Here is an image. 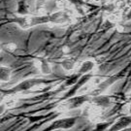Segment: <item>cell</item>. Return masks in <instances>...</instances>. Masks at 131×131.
Returning a JSON list of instances; mask_svg holds the SVG:
<instances>
[{
  "label": "cell",
  "instance_id": "obj_3",
  "mask_svg": "<svg viewBox=\"0 0 131 131\" xmlns=\"http://www.w3.org/2000/svg\"><path fill=\"white\" fill-rule=\"evenodd\" d=\"M47 81L44 79H40V78H31V79L24 80L23 82H20L19 84H16L12 89H10V93H19V92H23V91H26L29 89H33L37 85L43 84L46 83Z\"/></svg>",
  "mask_w": 131,
  "mask_h": 131
},
{
  "label": "cell",
  "instance_id": "obj_20",
  "mask_svg": "<svg viewBox=\"0 0 131 131\" xmlns=\"http://www.w3.org/2000/svg\"><path fill=\"white\" fill-rule=\"evenodd\" d=\"M125 19H126V20H131V7H130V9L128 10L126 16H125Z\"/></svg>",
  "mask_w": 131,
  "mask_h": 131
},
{
  "label": "cell",
  "instance_id": "obj_13",
  "mask_svg": "<svg viewBox=\"0 0 131 131\" xmlns=\"http://www.w3.org/2000/svg\"><path fill=\"white\" fill-rule=\"evenodd\" d=\"M47 0H35V11L36 13H45V4Z\"/></svg>",
  "mask_w": 131,
  "mask_h": 131
},
{
  "label": "cell",
  "instance_id": "obj_11",
  "mask_svg": "<svg viewBox=\"0 0 131 131\" xmlns=\"http://www.w3.org/2000/svg\"><path fill=\"white\" fill-rule=\"evenodd\" d=\"M12 76V70L10 67L7 66H1L0 67V80L2 83H7L11 80Z\"/></svg>",
  "mask_w": 131,
  "mask_h": 131
},
{
  "label": "cell",
  "instance_id": "obj_18",
  "mask_svg": "<svg viewBox=\"0 0 131 131\" xmlns=\"http://www.w3.org/2000/svg\"><path fill=\"white\" fill-rule=\"evenodd\" d=\"M5 105L7 106V108H13L16 106L17 104V100L14 98V97H7V98L4 100Z\"/></svg>",
  "mask_w": 131,
  "mask_h": 131
},
{
  "label": "cell",
  "instance_id": "obj_19",
  "mask_svg": "<svg viewBox=\"0 0 131 131\" xmlns=\"http://www.w3.org/2000/svg\"><path fill=\"white\" fill-rule=\"evenodd\" d=\"M6 109H7V106L5 105V103L3 102V103H1V105H0V114L1 115H3L5 113V111H6Z\"/></svg>",
  "mask_w": 131,
  "mask_h": 131
},
{
  "label": "cell",
  "instance_id": "obj_22",
  "mask_svg": "<svg viewBox=\"0 0 131 131\" xmlns=\"http://www.w3.org/2000/svg\"><path fill=\"white\" fill-rule=\"evenodd\" d=\"M129 100H130V102H131V92H130V94H129Z\"/></svg>",
  "mask_w": 131,
  "mask_h": 131
},
{
  "label": "cell",
  "instance_id": "obj_21",
  "mask_svg": "<svg viewBox=\"0 0 131 131\" xmlns=\"http://www.w3.org/2000/svg\"><path fill=\"white\" fill-rule=\"evenodd\" d=\"M94 2H96V1H100V2H102V1H104V0H93Z\"/></svg>",
  "mask_w": 131,
  "mask_h": 131
},
{
  "label": "cell",
  "instance_id": "obj_4",
  "mask_svg": "<svg viewBox=\"0 0 131 131\" xmlns=\"http://www.w3.org/2000/svg\"><path fill=\"white\" fill-rule=\"evenodd\" d=\"M122 73H118V74L110 76V77L106 78L104 81H102V82H100L99 84H96V86H95L89 94L91 97L97 96V95H100V94H103V92L106 89H108L111 85H113L116 82H117L118 80L122 78Z\"/></svg>",
  "mask_w": 131,
  "mask_h": 131
},
{
  "label": "cell",
  "instance_id": "obj_5",
  "mask_svg": "<svg viewBox=\"0 0 131 131\" xmlns=\"http://www.w3.org/2000/svg\"><path fill=\"white\" fill-rule=\"evenodd\" d=\"M77 117H63L60 119H57L53 122L48 127V130H54V129H70L74 126L77 122Z\"/></svg>",
  "mask_w": 131,
  "mask_h": 131
},
{
  "label": "cell",
  "instance_id": "obj_16",
  "mask_svg": "<svg viewBox=\"0 0 131 131\" xmlns=\"http://www.w3.org/2000/svg\"><path fill=\"white\" fill-rule=\"evenodd\" d=\"M114 5H115V7H116V9L117 10L122 11V10H123L125 7H126L127 2H126V0H117Z\"/></svg>",
  "mask_w": 131,
  "mask_h": 131
},
{
  "label": "cell",
  "instance_id": "obj_15",
  "mask_svg": "<svg viewBox=\"0 0 131 131\" xmlns=\"http://www.w3.org/2000/svg\"><path fill=\"white\" fill-rule=\"evenodd\" d=\"M113 122H96V130H106L109 129Z\"/></svg>",
  "mask_w": 131,
  "mask_h": 131
},
{
  "label": "cell",
  "instance_id": "obj_10",
  "mask_svg": "<svg viewBox=\"0 0 131 131\" xmlns=\"http://www.w3.org/2000/svg\"><path fill=\"white\" fill-rule=\"evenodd\" d=\"M62 69L66 72H71L76 68V61L73 57H64L60 61Z\"/></svg>",
  "mask_w": 131,
  "mask_h": 131
},
{
  "label": "cell",
  "instance_id": "obj_9",
  "mask_svg": "<svg viewBox=\"0 0 131 131\" xmlns=\"http://www.w3.org/2000/svg\"><path fill=\"white\" fill-rule=\"evenodd\" d=\"M96 67V62L93 59H86L84 60L77 68V74L80 76L89 74L91 71Z\"/></svg>",
  "mask_w": 131,
  "mask_h": 131
},
{
  "label": "cell",
  "instance_id": "obj_1",
  "mask_svg": "<svg viewBox=\"0 0 131 131\" xmlns=\"http://www.w3.org/2000/svg\"><path fill=\"white\" fill-rule=\"evenodd\" d=\"M72 16L65 10H59L52 14H39L37 16H19L18 18L11 19V23L16 24L18 26L26 30L41 24H57L64 25L72 23Z\"/></svg>",
  "mask_w": 131,
  "mask_h": 131
},
{
  "label": "cell",
  "instance_id": "obj_6",
  "mask_svg": "<svg viewBox=\"0 0 131 131\" xmlns=\"http://www.w3.org/2000/svg\"><path fill=\"white\" fill-rule=\"evenodd\" d=\"M90 103L96 105L97 107L101 108V109H107L111 106L112 104V98L110 96H107V95H103V94H100V95H97V96H93L91 97L90 100H89Z\"/></svg>",
  "mask_w": 131,
  "mask_h": 131
},
{
  "label": "cell",
  "instance_id": "obj_12",
  "mask_svg": "<svg viewBox=\"0 0 131 131\" xmlns=\"http://www.w3.org/2000/svg\"><path fill=\"white\" fill-rule=\"evenodd\" d=\"M17 12L20 16H26V15H28V5L24 0H21V1H19V3H18Z\"/></svg>",
  "mask_w": 131,
  "mask_h": 131
},
{
  "label": "cell",
  "instance_id": "obj_14",
  "mask_svg": "<svg viewBox=\"0 0 131 131\" xmlns=\"http://www.w3.org/2000/svg\"><path fill=\"white\" fill-rule=\"evenodd\" d=\"M2 49L7 52H15L18 50V46L15 43H6L2 46Z\"/></svg>",
  "mask_w": 131,
  "mask_h": 131
},
{
  "label": "cell",
  "instance_id": "obj_2",
  "mask_svg": "<svg viewBox=\"0 0 131 131\" xmlns=\"http://www.w3.org/2000/svg\"><path fill=\"white\" fill-rule=\"evenodd\" d=\"M91 96L89 94H83L79 96H72L67 98L62 104L59 106V110L66 111V110H74L77 108H80L84 106L85 103L89 102Z\"/></svg>",
  "mask_w": 131,
  "mask_h": 131
},
{
  "label": "cell",
  "instance_id": "obj_7",
  "mask_svg": "<svg viewBox=\"0 0 131 131\" xmlns=\"http://www.w3.org/2000/svg\"><path fill=\"white\" fill-rule=\"evenodd\" d=\"M131 125V115L129 116H122L119 118H117L116 122L113 123L109 130L117 131V130H123Z\"/></svg>",
  "mask_w": 131,
  "mask_h": 131
},
{
  "label": "cell",
  "instance_id": "obj_8",
  "mask_svg": "<svg viewBox=\"0 0 131 131\" xmlns=\"http://www.w3.org/2000/svg\"><path fill=\"white\" fill-rule=\"evenodd\" d=\"M35 64L39 69L40 73L44 76H49L52 73V67L51 63L44 57H37L35 59Z\"/></svg>",
  "mask_w": 131,
  "mask_h": 131
},
{
  "label": "cell",
  "instance_id": "obj_17",
  "mask_svg": "<svg viewBox=\"0 0 131 131\" xmlns=\"http://www.w3.org/2000/svg\"><path fill=\"white\" fill-rule=\"evenodd\" d=\"M107 20L111 21L112 24H117V23H118V20H119V17L116 13H110L107 16Z\"/></svg>",
  "mask_w": 131,
  "mask_h": 131
}]
</instances>
